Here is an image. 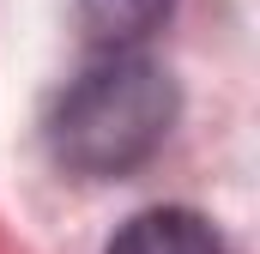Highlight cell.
<instances>
[{
    "label": "cell",
    "instance_id": "cell-1",
    "mask_svg": "<svg viewBox=\"0 0 260 254\" xmlns=\"http://www.w3.org/2000/svg\"><path fill=\"white\" fill-rule=\"evenodd\" d=\"M170 121H176L170 73L139 55H109L67 85L49 121V145L79 176H127L164 145Z\"/></svg>",
    "mask_w": 260,
    "mask_h": 254
},
{
    "label": "cell",
    "instance_id": "cell-2",
    "mask_svg": "<svg viewBox=\"0 0 260 254\" xmlns=\"http://www.w3.org/2000/svg\"><path fill=\"white\" fill-rule=\"evenodd\" d=\"M109 254H224L218 230L200 218V212H182V206H164V212H139L115 230Z\"/></svg>",
    "mask_w": 260,
    "mask_h": 254
},
{
    "label": "cell",
    "instance_id": "cell-3",
    "mask_svg": "<svg viewBox=\"0 0 260 254\" xmlns=\"http://www.w3.org/2000/svg\"><path fill=\"white\" fill-rule=\"evenodd\" d=\"M170 6H176V0H79V18H85V30H91L97 43L127 49V43L151 37V30L170 18Z\"/></svg>",
    "mask_w": 260,
    "mask_h": 254
}]
</instances>
